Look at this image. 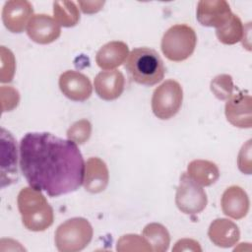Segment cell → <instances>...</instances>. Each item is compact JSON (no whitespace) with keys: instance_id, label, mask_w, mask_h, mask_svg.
Instances as JSON below:
<instances>
[{"instance_id":"cell-9","label":"cell","mask_w":252,"mask_h":252,"mask_svg":"<svg viewBox=\"0 0 252 252\" xmlns=\"http://www.w3.org/2000/svg\"><path fill=\"white\" fill-rule=\"evenodd\" d=\"M27 33L32 41L48 44L60 36L61 26L49 15L34 14L27 25Z\"/></svg>"},{"instance_id":"cell-24","label":"cell","mask_w":252,"mask_h":252,"mask_svg":"<svg viewBox=\"0 0 252 252\" xmlns=\"http://www.w3.org/2000/svg\"><path fill=\"white\" fill-rule=\"evenodd\" d=\"M118 251H153L149 242L138 234H126L117 241Z\"/></svg>"},{"instance_id":"cell-12","label":"cell","mask_w":252,"mask_h":252,"mask_svg":"<svg viewBox=\"0 0 252 252\" xmlns=\"http://www.w3.org/2000/svg\"><path fill=\"white\" fill-rule=\"evenodd\" d=\"M17 145L10 132L1 128V186L18 180Z\"/></svg>"},{"instance_id":"cell-22","label":"cell","mask_w":252,"mask_h":252,"mask_svg":"<svg viewBox=\"0 0 252 252\" xmlns=\"http://www.w3.org/2000/svg\"><path fill=\"white\" fill-rule=\"evenodd\" d=\"M53 15L55 21L65 28L76 26L80 21V12L72 1H56L53 3Z\"/></svg>"},{"instance_id":"cell-30","label":"cell","mask_w":252,"mask_h":252,"mask_svg":"<svg viewBox=\"0 0 252 252\" xmlns=\"http://www.w3.org/2000/svg\"><path fill=\"white\" fill-rule=\"evenodd\" d=\"M78 5L85 14H94L98 12L104 5L103 1H79Z\"/></svg>"},{"instance_id":"cell-20","label":"cell","mask_w":252,"mask_h":252,"mask_svg":"<svg viewBox=\"0 0 252 252\" xmlns=\"http://www.w3.org/2000/svg\"><path fill=\"white\" fill-rule=\"evenodd\" d=\"M143 237L149 242L153 251L164 252L168 249L170 236L167 229L160 223L152 222L143 229Z\"/></svg>"},{"instance_id":"cell-23","label":"cell","mask_w":252,"mask_h":252,"mask_svg":"<svg viewBox=\"0 0 252 252\" xmlns=\"http://www.w3.org/2000/svg\"><path fill=\"white\" fill-rule=\"evenodd\" d=\"M233 89L232 78L227 74L218 75L211 82L212 93L220 100H227L233 94Z\"/></svg>"},{"instance_id":"cell-15","label":"cell","mask_w":252,"mask_h":252,"mask_svg":"<svg viewBox=\"0 0 252 252\" xmlns=\"http://www.w3.org/2000/svg\"><path fill=\"white\" fill-rule=\"evenodd\" d=\"M109 172L106 163L96 157L90 158L85 163L83 185L90 193H100L108 185Z\"/></svg>"},{"instance_id":"cell-13","label":"cell","mask_w":252,"mask_h":252,"mask_svg":"<svg viewBox=\"0 0 252 252\" xmlns=\"http://www.w3.org/2000/svg\"><path fill=\"white\" fill-rule=\"evenodd\" d=\"M252 98L243 92L232 94L225 103L224 113L227 121L238 128L252 126Z\"/></svg>"},{"instance_id":"cell-5","label":"cell","mask_w":252,"mask_h":252,"mask_svg":"<svg viewBox=\"0 0 252 252\" xmlns=\"http://www.w3.org/2000/svg\"><path fill=\"white\" fill-rule=\"evenodd\" d=\"M92 224L84 218H72L55 231V245L60 252H77L86 248L93 238Z\"/></svg>"},{"instance_id":"cell-2","label":"cell","mask_w":252,"mask_h":252,"mask_svg":"<svg viewBox=\"0 0 252 252\" xmlns=\"http://www.w3.org/2000/svg\"><path fill=\"white\" fill-rule=\"evenodd\" d=\"M17 203L22 222L27 229L43 231L53 223V209L39 190L23 188L18 194Z\"/></svg>"},{"instance_id":"cell-21","label":"cell","mask_w":252,"mask_h":252,"mask_svg":"<svg viewBox=\"0 0 252 252\" xmlns=\"http://www.w3.org/2000/svg\"><path fill=\"white\" fill-rule=\"evenodd\" d=\"M244 28L239 17L232 13L230 19L226 24L217 29L216 35L218 39L223 44H235L243 38Z\"/></svg>"},{"instance_id":"cell-4","label":"cell","mask_w":252,"mask_h":252,"mask_svg":"<svg viewBox=\"0 0 252 252\" xmlns=\"http://www.w3.org/2000/svg\"><path fill=\"white\" fill-rule=\"evenodd\" d=\"M197 35L188 25L178 24L170 27L163 34L160 48L170 61L181 62L189 58L195 50Z\"/></svg>"},{"instance_id":"cell-6","label":"cell","mask_w":252,"mask_h":252,"mask_svg":"<svg viewBox=\"0 0 252 252\" xmlns=\"http://www.w3.org/2000/svg\"><path fill=\"white\" fill-rule=\"evenodd\" d=\"M183 101V90L175 80H166L158 86L152 96V110L162 120L172 118L179 111Z\"/></svg>"},{"instance_id":"cell-18","label":"cell","mask_w":252,"mask_h":252,"mask_svg":"<svg viewBox=\"0 0 252 252\" xmlns=\"http://www.w3.org/2000/svg\"><path fill=\"white\" fill-rule=\"evenodd\" d=\"M129 55L128 45L123 41H110L104 44L96 52L95 62L97 66L105 71L115 70L124 63Z\"/></svg>"},{"instance_id":"cell-14","label":"cell","mask_w":252,"mask_h":252,"mask_svg":"<svg viewBox=\"0 0 252 252\" xmlns=\"http://www.w3.org/2000/svg\"><path fill=\"white\" fill-rule=\"evenodd\" d=\"M96 94L103 100H114L118 98L125 87L124 75L118 70H107L99 72L94 81Z\"/></svg>"},{"instance_id":"cell-19","label":"cell","mask_w":252,"mask_h":252,"mask_svg":"<svg viewBox=\"0 0 252 252\" xmlns=\"http://www.w3.org/2000/svg\"><path fill=\"white\" fill-rule=\"evenodd\" d=\"M188 176L200 186H210L220 177L218 165L210 160L194 159L187 166Z\"/></svg>"},{"instance_id":"cell-16","label":"cell","mask_w":252,"mask_h":252,"mask_svg":"<svg viewBox=\"0 0 252 252\" xmlns=\"http://www.w3.org/2000/svg\"><path fill=\"white\" fill-rule=\"evenodd\" d=\"M222 213L234 220L244 218L249 211V198L244 189L232 185L224 190L220 200Z\"/></svg>"},{"instance_id":"cell-11","label":"cell","mask_w":252,"mask_h":252,"mask_svg":"<svg viewBox=\"0 0 252 252\" xmlns=\"http://www.w3.org/2000/svg\"><path fill=\"white\" fill-rule=\"evenodd\" d=\"M32 13V5L27 0L7 1L2 10V21L9 32L20 33L26 29Z\"/></svg>"},{"instance_id":"cell-27","label":"cell","mask_w":252,"mask_h":252,"mask_svg":"<svg viewBox=\"0 0 252 252\" xmlns=\"http://www.w3.org/2000/svg\"><path fill=\"white\" fill-rule=\"evenodd\" d=\"M2 112L11 111L16 108L20 101L19 92L11 86H2L0 89Z\"/></svg>"},{"instance_id":"cell-25","label":"cell","mask_w":252,"mask_h":252,"mask_svg":"<svg viewBox=\"0 0 252 252\" xmlns=\"http://www.w3.org/2000/svg\"><path fill=\"white\" fill-rule=\"evenodd\" d=\"M92 124L87 119H82L73 123L67 130L68 140L77 145L85 144L91 137Z\"/></svg>"},{"instance_id":"cell-29","label":"cell","mask_w":252,"mask_h":252,"mask_svg":"<svg viewBox=\"0 0 252 252\" xmlns=\"http://www.w3.org/2000/svg\"><path fill=\"white\" fill-rule=\"evenodd\" d=\"M172 251H202V248L196 240L184 238L175 243Z\"/></svg>"},{"instance_id":"cell-7","label":"cell","mask_w":252,"mask_h":252,"mask_svg":"<svg viewBox=\"0 0 252 252\" xmlns=\"http://www.w3.org/2000/svg\"><path fill=\"white\" fill-rule=\"evenodd\" d=\"M175 204L186 215H197L208 204L207 194L203 187L194 182L186 172L180 176L175 194Z\"/></svg>"},{"instance_id":"cell-3","label":"cell","mask_w":252,"mask_h":252,"mask_svg":"<svg viewBox=\"0 0 252 252\" xmlns=\"http://www.w3.org/2000/svg\"><path fill=\"white\" fill-rule=\"evenodd\" d=\"M125 68L134 82L148 87L159 83L165 73L159 54L149 47L134 48L125 61Z\"/></svg>"},{"instance_id":"cell-17","label":"cell","mask_w":252,"mask_h":252,"mask_svg":"<svg viewBox=\"0 0 252 252\" xmlns=\"http://www.w3.org/2000/svg\"><path fill=\"white\" fill-rule=\"evenodd\" d=\"M208 236L215 245L228 248L237 243L240 237V231L232 220L216 219L209 226Z\"/></svg>"},{"instance_id":"cell-10","label":"cell","mask_w":252,"mask_h":252,"mask_svg":"<svg viewBox=\"0 0 252 252\" xmlns=\"http://www.w3.org/2000/svg\"><path fill=\"white\" fill-rule=\"evenodd\" d=\"M58 84L62 94L73 101H85L93 93L90 79L79 71L68 70L62 73Z\"/></svg>"},{"instance_id":"cell-8","label":"cell","mask_w":252,"mask_h":252,"mask_svg":"<svg viewBox=\"0 0 252 252\" xmlns=\"http://www.w3.org/2000/svg\"><path fill=\"white\" fill-rule=\"evenodd\" d=\"M232 15L228 3L224 0H202L197 5L196 18L205 27L220 28Z\"/></svg>"},{"instance_id":"cell-28","label":"cell","mask_w":252,"mask_h":252,"mask_svg":"<svg viewBox=\"0 0 252 252\" xmlns=\"http://www.w3.org/2000/svg\"><path fill=\"white\" fill-rule=\"evenodd\" d=\"M237 164L241 172L246 174L251 173V140H248L246 144L242 146L238 154Z\"/></svg>"},{"instance_id":"cell-26","label":"cell","mask_w":252,"mask_h":252,"mask_svg":"<svg viewBox=\"0 0 252 252\" xmlns=\"http://www.w3.org/2000/svg\"><path fill=\"white\" fill-rule=\"evenodd\" d=\"M16 70L15 56L10 49L1 46V74L0 82L9 83L13 80Z\"/></svg>"},{"instance_id":"cell-1","label":"cell","mask_w":252,"mask_h":252,"mask_svg":"<svg viewBox=\"0 0 252 252\" xmlns=\"http://www.w3.org/2000/svg\"><path fill=\"white\" fill-rule=\"evenodd\" d=\"M20 168L29 185L50 197L83 184L85 161L74 142L47 132L27 133L20 142Z\"/></svg>"}]
</instances>
